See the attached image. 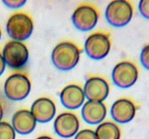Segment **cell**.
<instances>
[{
  "label": "cell",
  "mask_w": 149,
  "mask_h": 139,
  "mask_svg": "<svg viewBox=\"0 0 149 139\" xmlns=\"http://www.w3.org/2000/svg\"><path fill=\"white\" fill-rule=\"evenodd\" d=\"M81 51L77 44L71 41H63L55 46L51 54L52 64L62 71L71 70L79 63Z\"/></svg>",
  "instance_id": "6da1fadb"
},
{
  "label": "cell",
  "mask_w": 149,
  "mask_h": 139,
  "mask_svg": "<svg viewBox=\"0 0 149 139\" xmlns=\"http://www.w3.org/2000/svg\"><path fill=\"white\" fill-rule=\"evenodd\" d=\"M6 30L13 40L22 42L31 36L33 22L26 13L15 12L9 17L6 24Z\"/></svg>",
  "instance_id": "7a4b0ae2"
},
{
  "label": "cell",
  "mask_w": 149,
  "mask_h": 139,
  "mask_svg": "<svg viewBox=\"0 0 149 139\" xmlns=\"http://www.w3.org/2000/svg\"><path fill=\"white\" fill-rule=\"evenodd\" d=\"M133 6L127 0H113L106 9V18L113 27H124L131 21L133 16Z\"/></svg>",
  "instance_id": "3957f363"
},
{
  "label": "cell",
  "mask_w": 149,
  "mask_h": 139,
  "mask_svg": "<svg viewBox=\"0 0 149 139\" xmlns=\"http://www.w3.org/2000/svg\"><path fill=\"white\" fill-rule=\"evenodd\" d=\"M31 83L29 77L21 72L11 74L6 79L4 91L7 98L17 101L25 99L29 95Z\"/></svg>",
  "instance_id": "277c9868"
},
{
  "label": "cell",
  "mask_w": 149,
  "mask_h": 139,
  "mask_svg": "<svg viewBox=\"0 0 149 139\" xmlns=\"http://www.w3.org/2000/svg\"><path fill=\"white\" fill-rule=\"evenodd\" d=\"M1 55L6 65L14 70L23 67L28 62L29 52L25 43L12 40L4 45Z\"/></svg>",
  "instance_id": "5b68a950"
},
{
  "label": "cell",
  "mask_w": 149,
  "mask_h": 139,
  "mask_svg": "<svg viewBox=\"0 0 149 139\" xmlns=\"http://www.w3.org/2000/svg\"><path fill=\"white\" fill-rule=\"evenodd\" d=\"M109 34L104 32H95L90 34L84 42V49L90 58L99 60L106 57L111 50Z\"/></svg>",
  "instance_id": "8992f818"
},
{
  "label": "cell",
  "mask_w": 149,
  "mask_h": 139,
  "mask_svg": "<svg viewBox=\"0 0 149 139\" xmlns=\"http://www.w3.org/2000/svg\"><path fill=\"white\" fill-rule=\"evenodd\" d=\"M112 80L116 86L122 88L132 87L137 82L139 70L134 62L129 60L116 64L112 70Z\"/></svg>",
  "instance_id": "52a82bcc"
},
{
  "label": "cell",
  "mask_w": 149,
  "mask_h": 139,
  "mask_svg": "<svg viewBox=\"0 0 149 139\" xmlns=\"http://www.w3.org/2000/svg\"><path fill=\"white\" fill-rule=\"evenodd\" d=\"M99 13L92 4H80L71 16L73 24L81 31H89L95 27L98 22Z\"/></svg>",
  "instance_id": "ba28073f"
},
{
  "label": "cell",
  "mask_w": 149,
  "mask_h": 139,
  "mask_svg": "<svg viewBox=\"0 0 149 139\" xmlns=\"http://www.w3.org/2000/svg\"><path fill=\"white\" fill-rule=\"evenodd\" d=\"M83 91L88 101L103 102L109 96L110 87L104 78L92 76L86 81Z\"/></svg>",
  "instance_id": "9c48e42d"
},
{
  "label": "cell",
  "mask_w": 149,
  "mask_h": 139,
  "mask_svg": "<svg viewBox=\"0 0 149 139\" xmlns=\"http://www.w3.org/2000/svg\"><path fill=\"white\" fill-rule=\"evenodd\" d=\"M80 123L78 117L72 112L58 114L54 121V129L57 134L64 138H71L78 133Z\"/></svg>",
  "instance_id": "30bf717a"
},
{
  "label": "cell",
  "mask_w": 149,
  "mask_h": 139,
  "mask_svg": "<svg viewBox=\"0 0 149 139\" xmlns=\"http://www.w3.org/2000/svg\"><path fill=\"white\" fill-rule=\"evenodd\" d=\"M137 106L132 100L127 98H119L111 108V115L115 122L121 124L130 122L135 117Z\"/></svg>",
  "instance_id": "8fae6325"
},
{
  "label": "cell",
  "mask_w": 149,
  "mask_h": 139,
  "mask_svg": "<svg viewBox=\"0 0 149 139\" xmlns=\"http://www.w3.org/2000/svg\"><path fill=\"white\" fill-rule=\"evenodd\" d=\"M31 111L36 122L46 123L50 122L56 113V107L55 103L50 98L41 97L33 101L31 107Z\"/></svg>",
  "instance_id": "7c38bea8"
},
{
  "label": "cell",
  "mask_w": 149,
  "mask_h": 139,
  "mask_svg": "<svg viewBox=\"0 0 149 139\" xmlns=\"http://www.w3.org/2000/svg\"><path fill=\"white\" fill-rule=\"evenodd\" d=\"M60 99L66 109H77L84 104L85 96L81 87L77 84H70L61 91Z\"/></svg>",
  "instance_id": "4fadbf2b"
},
{
  "label": "cell",
  "mask_w": 149,
  "mask_h": 139,
  "mask_svg": "<svg viewBox=\"0 0 149 139\" xmlns=\"http://www.w3.org/2000/svg\"><path fill=\"white\" fill-rule=\"evenodd\" d=\"M36 120L30 110L20 109L15 112L12 118V126L16 133L28 135L34 130Z\"/></svg>",
  "instance_id": "5bb4252c"
},
{
  "label": "cell",
  "mask_w": 149,
  "mask_h": 139,
  "mask_svg": "<svg viewBox=\"0 0 149 139\" xmlns=\"http://www.w3.org/2000/svg\"><path fill=\"white\" fill-rule=\"evenodd\" d=\"M107 109L103 102L87 101L81 108V116L84 121L90 125L100 124L106 117Z\"/></svg>",
  "instance_id": "9a60e30c"
},
{
  "label": "cell",
  "mask_w": 149,
  "mask_h": 139,
  "mask_svg": "<svg viewBox=\"0 0 149 139\" xmlns=\"http://www.w3.org/2000/svg\"><path fill=\"white\" fill-rule=\"evenodd\" d=\"M95 132L97 139H121L120 128L113 122H101Z\"/></svg>",
  "instance_id": "2e32d148"
},
{
  "label": "cell",
  "mask_w": 149,
  "mask_h": 139,
  "mask_svg": "<svg viewBox=\"0 0 149 139\" xmlns=\"http://www.w3.org/2000/svg\"><path fill=\"white\" fill-rule=\"evenodd\" d=\"M0 139H15V131L7 122H0Z\"/></svg>",
  "instance_id": "e0dca14e"
},
{
  "label": "cell",
  "mask_w": 149,
  "mask_h": 139,
  "mask_svg": "<svg viewBox=\"0 0 149 139\" xmlns=\"http://www.w3.org/2000/svg\"><path fill=\"white\" fill-rule=\"evenodd\" d=\"M74 139H97L95 132L90 129H84L76 134Z\"/></svg>",
  "instance_id": "ac0fdd59"
},
{
  "label": "cell",
  "mask_w": 149,
  "mask_h": 139,
  "mask_svg": "<svg viewBox=\"0 0 149 139\" xmlns=\"http://www.w3.org/2000/svg\"><path fill=\"white\" fill-rule=\"evenodd\" d=\"M140 59L143 66L149 70V43L145 45L142 49Z\"/></svg>",
  "instance_id": "d6986e66"
},
{
  "label": "cell",
  "mask_w": 149,
  "mask_h": 139,
  "mask_svg": "<svg viewBox=\"0 0 149 139\" xmlns=\"http://www.w3.org/2000/svg\"><path fill=\"white\" fill-rule=\"evenodd\" d=\"M138 9L141 15L149 20V0H141L138 4Z\"/></svg>",
  "instance_id": "ffe728a7"
},
{
  "label": "cell",
  "mask_w": 149,
  "mask_h": 139,
  "mask_svg": "<svg viewBox=\"0 0 149 139\" xmlns=\"http://www.w3.org/2000/svg\"><path fill=\"white\" fill-rule=\"evenodd\" d=\"M2 2L9 8L16 9L21 7L26 3V0H3Z\"/></svg>",
  "instance_id": "44dd1931"
},
{
  "label": "cell",
  "mask_w": 149,
  "mask_h": 139,
  "mask_svg": "<svg viewBox=\"0 0 149 139\" xmlns=\"http://www.w3.org/2000/svg\"><path fill=\"white\" fill-rule=\"evenodd\" d=\"M6 67V64L4 62V59L2 57V55L0 53V76L3 74V72L5 70Z\"/></svg>",
  "instance_id": "7402d4cb"
},
{
  "label": "cell",
  "mask_w": 149,
  "mask_h": 139,
  "mask_svg": "<svg viewBox=\"0 0 149 139\" xmlns=\"http://www.w3.org/2000/svg\"><path fill=\"white\" fill-rule=\"evenodd\" d=\"M3 116H4V109H3V107L1 106V104H0V122L2 120Z\"/></svg>",
  "instance_id": "603a6c76"
},
{
  "label": "cell",
  "mask_w": 149,
  "mask_h": 139,
  "mask_svg": "<svg viewBox=\"0 0 149 139\" xmlns=\"http://www.w3.org/2000/svg\"><path fill=\"white\" fill-rule=\"evenodd\" d=\"M36 139H53V138L49 137V136H39V137H38Z\"/></svg>",
  "instance_id": "cb8c5ba5"
},
{
  "label": "cell",
  "mask_w": 149,
  "mask_h": 139,
  "mask_svg": "<svg viewBox=\"0 0 149 139\" xmlns=\"http://www.w3.org/2000/svg\"><path fill=\"white\" fill-rule=\"evenodd\" d=\"M1 29H0V39H1Z\"/></svg>",
  "instance_id": "d4e9b609"
}]
</instances>
